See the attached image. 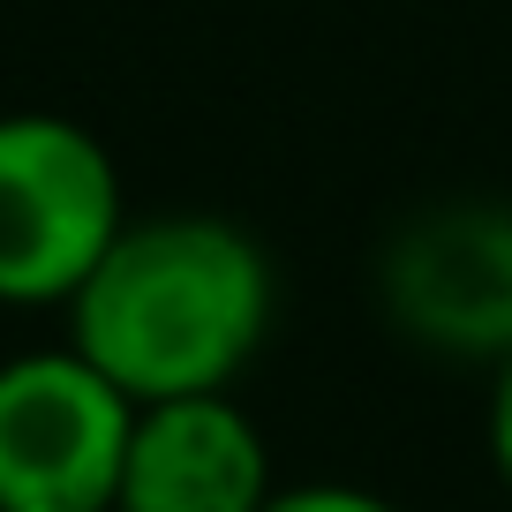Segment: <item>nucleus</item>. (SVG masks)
<instances>
[{
  "label": "nucleus",
  "mask_w": 512,
  "mask_h": 512,
  "mask_svg": "<svg viewBox=\"0 0 512 512\" xmlns=\"http://www.w3.org/2000/svg\"><path fill=\"white\" fill-rule=\"evenodd\" d=\"M68 347L98 362L128 400L234 392L279 317L272 249L219 211H159L113 234V249L68 294Z\"/></svg>",
  "instance_id": "f257e3e1"
},
{
  "label": "nucleus",
  "mask_w": 512,
  "mask_h": 512,
  "mask_svg": "<svg viewBox=\"0 0 512 512\" xmlns=\"http://www.w3.org/2000/svg\"><path fill=\"white\" fill-rule=\"evenodd\" d=\"M128 226L121 159L76 113H0V309H68Z\"/></svg>",
  "instance_id": "f03ea898"
},
{
  "label": "nucleus",
  "mask_w": 512,
  "mask_h": 512,
  "mask_svg": "<svg viewBox=\"0 0 512 512\" xmlns=\"http://www.w3.org/2000/svg\"><path fill=\"white\" fill-rule=\"evenodd\" d=\"M136 400L68 339L0 362V512H113Z\"/></svg>",
  "instance_id": "7ed1b4c3"
},
{
  "label": "nucleus",
  "mask_w": 512,
  "mask_h": 512,
  "mask_svg": "<svg viewBox=\"0 0 512 512\" xmlns=\"http://www.w3.org/2000/svg\"><path fill=\"white\" fill-rule=\"evenodd\" d=\"M279 490L272 445L234 392L144 400L128 430L113 512H264Z\"/></svg>",
  "instance_id": "20e7f679"
},
{
  "label": "nucleus",
  "mask_w": 512,
  "mask_h": 512,
  "mask_svg": "<svg viewBox=\"0 0 512 512\" xmlns=\"http://www.w3.org/2000/svg\"><path fill=\"white\" fill-rule=\"evenodd\" d=\"M384 287H392L400 324H415L437 347L512 354V226L490 211L422 219L392 249Z\"/></svg>",
  "instance_id": "39448f33"
},
{
  "label": "nucleus",
  "mask_w": 512,
  "mask_h": 512,
  "mask_svg": "<svg viewBox=\"0 0 512 512\" xmlns=\"http://www.w3.org/2000/svg\"><path fill=\"white\" fill-rule=\"evenodd\" d=\"M264 512H407V505L369 482H279Z\"/></svg>",
  "instance_id": "423d86ee"
},
{
  "label": "nucleus",
  "mask_w": 512,
  "mask_h": 512,
  "mask_svg": "<svg viewBox=\"0 0 512 512\" xmlns=\"http://www.w3.org/2000/svg\"><path fill=\"white\" fill-rule=\"evenodd\" d=\"M482 445H490V475H497V490L512 497V354H497L490 407H482Z\"/></svg>",
  "instance_id": "0eeeda50"
}]
</instances>
